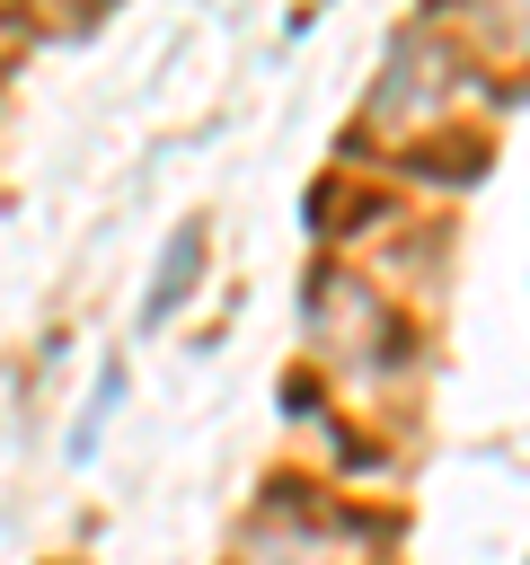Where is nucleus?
<instances>
[{
  "label": "nucleus",
  "mask_w": 530,
  "mask_h": 565,
  "mask_svg": "<svg viewBox=\"0 0 530 565\" xmlns=\"http://www.w3.org/2000/svg\"><path fill=\"white\" fill-rule=\"evenodd\" d=\"M115 397H124V371H106V380H97V397H88V415L71 424V459H88V450H97V424L115 415Z\"/></svg>",
  "instance_id": "f03ea898"
},
{
  "label": "nucleus",
  "mask_w": 530,
  "mask_h": 565,
  "mask_svg": "<svg viewBox=\"0 0 530 565\" xmlns=\"http://www.w3.org/2000/svg\"><path fill=\"white\" fill-rule=\"evenodd\" d=\"M194 265H203V230L186 221V230L168 238V256H159V282H150V309H141L150 327H159V318H168V309L186 300V282H194Z\"/></svg>",
  "instance_id": "f257e3e1"
}]
</instances>
